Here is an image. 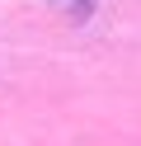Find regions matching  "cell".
Listing matches in <instances>:
<instances>
[{
	"mask_svg": "<svg viewBox=\"0 0 141 146\" xmlns=\"http://www.w3.org/2000/svg\"><path fill=\"white\" fill-rule=\"evenodd\" d=\"M52 5H61V10H71V14H94V5H99V0H52Z\"/></svg>",
	"mask_w": 141,
	"mask_h": 146,
	"instance_id": "obj_1",
	"label": "cell"
}]
</instances>
